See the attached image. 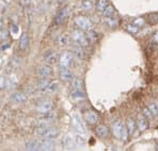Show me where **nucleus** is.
I'll return each instance as SVG.
<instances>
[{"mask_svg":"<svg viewBox=\"0 0 158 151\" xmlns=\"http://www.w3.org/2000/svg\"><path fill=\"white\" fill-rule=\"evenodd\" d=\"M36 134L43 138L55 139L59 136L60 132L57 128L49 126L48 124H43V122H41L39 128L36 129Z\"/></svg>","mask_w":158,"mask_h":151,"instance_id":"f257e3e1","label":"nucleus"},{"mask_svg":"<svg viewBox=\"0 0 158 151\" xmlns=\"http://www.w3.org/2000/svg\"><path fill=\"white\" fill-rule=\"evenodd\" d=\"M112 133L118 139H121V141H127V138L129 136L126 126L122 121H120V120H118V121L112 124Z\"/></svg>","mask_w":158,"mask_h":151,"instance_id":"f03ea898","label":"nucleus"},{"mask_svg":"<svg viewBox=\"0 0 158 151\" xmlns=\"http://www.w3.org/2000/svg\"><path fill=\"white\" fill-rule=\"evenodd\" d=\"M71 38H72V39H73L74 43L79 44V45L82 46V47H85V46H88L90 44L89 41H88V38H87L85 33L81 29L74 30L71 34Z\"/></svg>","mask_w":158,"mask_h":151,"instance_id":"7ed1b4c3","label":"nucleus"},{"mask_svg":"<svg viewBox=\"0 0 158 151\" xmlns=\"http://www.w3.org/2000/svg\"><path fill=\"white\" fill-rule=\"evenodd\" d=\"M75 25L78 27V29H81L82 31H89L93 29V24L89 17L83 15H79L74 20Z\"/></svg>","mask_w":158,"mask_h":151,"instance_id":"20e7f679","label":"nucleus"},{"mask_svg":"<svg viewBox=\"0 0 158 151\" xmlns=\"http://www.w3.org/2000/svg\"><path fill=\"white\" fill-rule=\"evenodd\" d=\"M74 55L71 51H64L59 57V67L60 68H71L73 65Z\"/></svg>","mask_w":158,"mask_h":151,"instance_id":"39448f33","label":"nucleus"},{"mask_svg":"<svg viewBox=\"0 0 158 151\" xmlns=\"http://www.w3.org/2000/svg\"><path fill=\"white\" fill-rule=\"evenodd\" d=\"M72 125H73V128L75 129V131L77 133H80V134H85V127L82 122V119L81 117L76 113H73L72 114Z\"/></svg>","mask_w":158,"mask_h":151,"instance_id":"423d86ee","label":"nucleus"},{"mask_svg":"<svg viewBox=\"0 0 158 151\" xmlns=\"http://www.w3.org/2000/svg\"><path fill=\"white\" fill-rule=\"evenodd\" d=\"M69 6H63L61 10L58 12V14L56 15V18H55V22L56 25H62L64 22L67 19V17L69 16Z\"/></svg>","mask_w":158,"mask_h":151,"instance_id":"0eeeda50","label":"nucleus"},{"mask_svg":"<svg viewBox=\"0 0 158 151\" xmlns=\"http://www.w3.org/2000/svg\"><path fill=\"white\" fill-rule=\"evenodd\" d=\"M43 59H44V62H45L46 64H48V65L52 66V65L59 62V55H58V53L56 52V51L49 50V51H47V52H45Z\"/></svg>","mask_w":158,"mask_h":151,"instance_id":"6e6552de","label":"nucleus"},{"mask_svg":"<svg viewBox=\"0 0 158 151\" xmlns=\"http://www.w3.org/2000/svg\"><path fill=\"white\" fill-rule=\"evenodd\" d=\"M38 75L40 78H50L52 76V68L50 65H41L38 68Z\"/></svg>","mask_w":158,"mask_h":151,"instance_id":"1a4fd4ad","label":"nucleus"},{"mask_svg":"<svg viewBox=\"0 0 158 151\" xmlns=\"http://www.w3.org/2000/svg\"><path fill=\"white\" fill-rule=\"evenodd\" d=\"M52 106H53V103L50 100H43L38 104L36 111L41 114H44V113H47V112H49V111H52Z\"/></svg>","mask_w":158,"mask_h":151,"instance_id":"9d476101","label":"nucleus"},{"mask_svg":"<svg viewBox=\"0 0 158 151\" xmlns=\"http://www.w3.org/2000/svg\"><path fill=\"white\" fill-rule=\"evenodd\" d=\"M56 147V143L55 139H50V138H45L42 141H40V150H44V151H49L53 150Z\"/></svg>","mask_w":158,"mask_h":151,"instance_id":"9b49d317","label":"nucleus"},{"mask_svg":"<svg viewBox=\"0 0 158 151\" xmlns=\"http://www.w3.org/2000/svg\"><path fill=\"white\" fill-rule=\"evenodd\" d=\"M98 114H97L95 111H87V112L85 113V120L88 122V124L90 125H95L98 122Z\"/></svg>","mask_w":158,"mask_h":151,"instance_id":"f8f14e48","label":"nucleus"},{"mask_svg":"<svg viewBox=\"0 0 158 151\" xmlns=\"http://www.w3.org/2000/svg\"><path fill=\"white\" fill-rule=\"evenodd\" d=\"M60 79L64 82H69L72 81V79L74 78V74L71 70V68H60Z\"/></svg>","mask_w":158,"mask_h":151,"instance_id":"ddd939ff","label":"nucleus"},{"mask_svg":"<svg viewBox=\"0 0 158 151\" xmlns=\"http://www.w3.org/2000/svg\"><path fill=\"white\" fill-rule=\"evenodd\" d=\"M26 100H27V96H26V94H24L23 92H15V93H13L12 96H11V101L16 104L24 103Z\"/></svg>","mask_w":158,"mask_h":151,"instance_id":"4468645a","label":"nucleus"},{"mask_svg":"<svg viewBox=\"0 0 158 151\" xmlns=\"http://www.w3.org/2000/svg\"><path fill=\"white\" fill-rule=\"evenodd\" d=\"M95 133H96V135L99 138H106L109 135V130L104 125H98V126L95 128Z\"/></svg>","mask_w":158,"mask_h":151,"instance_id":"2eb2a0df","label":"nucleus"},{"mask_svg":"<svg viewBox=\"0 0 158 151\" xmlns=\"http://www.w3.org/2000/svg\"><path fill=\"white\" fill-rule=\"evenodd\" d=\"M63 145L66 149H73V148L76 146L75 136H73L72 134H67L63 139Z\"/></svg>","mask_w":158,"mask_h":151,"instance_id":"dca6fc26","label":"nucleus"},{"mask_svg":"<svg viewBox=\"0 0 158 151\" xmlns=\"http://www.w3.org/2000/svg\"><path fill=\"white\" fill-rule=\"evenodd\" d=\"M72 52L73 54H75L78 59H83L85 58V51H83V47L80 46L79 44H74V46L72 47Z\"/></svg>","mask_w":158,"mask_h":151,"instance_id":"f3484780","label":"nucleus"},{"mask_svg":"<svg viewBox=\"0 0 158 151\" xmlns=\"http://www.w3.org/2000/svg\"><path fill=\"white\" fill-rule=\"evenodd\" d=\"M29 43H30L29 35H28L27 33H23L22 36H20V38H19L20 50H27L28 47H29Z\"/></svg>","mask_w":158,"mask_h":151,"instance_id":"a211bd4d","label":"nucleus"},{"mask_svg":"<svg viewBox=\"0 0 158 151\" xmlns=\"http://www.w3.org/2000/svg\"><path fill=\"white\" fill-rule=\"evenodd\" d=\"M148 120L146 119L143 115L139 116L138 120H137V128H138L141 132L145 131V130L148 129Z\"/></svg>","mask_w":158,"mask_h":151,"instance_id":"6ab92c4d","label":"nucleus"},{"mask_svg":"<svg viewBox=\"0 0 158 151\" xmlns=\"http://www.w3.org/2000/svg\"><path fill=\"white\" fill-rule=\"evenodd\" d=\"M71 82H72V88H73V90H83V87L85 86H83V82L80 78L74 77Z\"/></svg>","mask_w":158,"mask_h":151,"instance_id":"aec40b11","label":"nucleus"},{"mask_svg":"<svg viewBox=\"0 0 158 151\" xmlns=\"http://www.w3.org/2000/svg\"><path fill=\"white\" fill-rule=\"evenodd\" d=\"M56 117H57V114H56L55 112L49 111V112L43 114V116L41 117V122H43V124H48V122L55 120Z\"/></svg>","mask_w":158,"mask_h":151,"instance_id":"412c9836","label":"nucleus"},{"mask_svg":"<svg viewBox=\"0 0 158 151\" xmlns=\"http://www.w3.org/2000/svg\"><path fill=\"white\" fill-rule=\"evenodd\" d=\"M26 150L29 151H36L40 150V141L35 139H30L26 143Z\"/></svg>","mask_w":158,"mask_h":151,"instance_id":"4be33fe9","label":"nucleus"},{"mask_svg":"<svg viewBox=\"0 0 158 151\" xmlns=\"http://www.w3.org/2000/svg\"><path fill=\"white\" fill-rule=\"evenodd\" d=\"M126 128H127V131H128L129 135H134L135 131L137 130V122L135 121L132 118H128L126 122Z\"/></svg>","mask_w":158,"mask_h":151,"instance_id":"5701e85b","label":"nucleus"},{"mask_svg":"<svg viewBox=\"0 0 158 151\" xmlns=\"http://www.w3.org/2000/svg\"><path fill=\"white\" fill-rule=\"evenodd\" d=\"M71 97L73 100H83V99L87 98V95L83 90H73Z\"/></svg>","mask_w":158,"mask_h":151,"instance_id":"b1692460","label":"nucleus"},{"mask_svg":"<svg viewBox=\"0 0 158 151\" xmlns=\"http://www.w3.org/2000/svg\"><path fill=\"white\" fill-rule=\"evenodd\" d=\"M58 87H59V84H58V82H56V81H50V83L47 85V87L45 88V89L43 90L44 93H55L58 90Z\"/></svg>","mask_w":158,"mask_h":151,"instance_id":"393cba45","label":"nucleus"},{"mask_svg":"<svg viewBox=\"0 0 158 151\" xmlns=\"http://www.w3.org/2000/svg\"><path fill=\"white\" fill-rule=\"evenodd\" d=\"M16 83H17V80H16L15 77H9L6 79V89H13L16 86Z\"/></svg>","mask_w":158,"mask_h":151,"instance_id":"a878e982","label":"nucleus"},{"mask_svg":"<svg viewBox=\"0 0 158 151\" xmlns=\"http://www.w3.org/2000/svg\"><path fill=\"white\" fill-rule=\"evenodd\" d=\"M103 14L105 17H112V16L115 15V9L113 8V6L108 4V6L103 11Z\"/></svg>","mask_w":158,"mask_h":151,"instance_id":"bb28decb","label":"nucleus"},{"mask_svg":"<svg viewBox=\"0 0 158 151\" xmlns=\"http://www.w3.org/2000/svg\"><path fill=\"white\" fill-rule=\"evenodd\" d=\"M10 66L13 69H17L22 66V59L19 57H14L13 59H11L10 61Z\"/></svg>","mask_w":158,"mask_h":151,"instance_id":"cd10ccee","label":"nucleus"},{"mask_svg":"<svg viewBox=\"0 0 158 151\" xmlns=\"http://www.w3.org/2000/svg\"><path fill=\"white\" fill-rule=\"evenodd\" d=\"M49 83H50L49 78H41V80H40L38 83V88L43 92V90L47 87V85L49 84Z\"/></svg>","mask_w":158,"mask_h":151,"instance_id":"c85d7f7f","label":"nucleus"},{"mask_svg":"<svg viewBox=\"0 0 158 151\" xmlns=\"http://www.w3.org/2000/svg\"><path fill=\"white\" fill-rule=\"evenodd\" d=\"M108 4H109L108 0H97V2H96L97 11H99V12H103L107 6H108Z\"/></svg>","mask_w":158,"mask_h":151,"instance_id":"c756f323","label":"nucleus"},{"mask_svg":"<svg viewBox=\"0 0 158 151\" xmlns=\"http://www.w3.org/2000/svg\"><path fill=\"white\" fill-rule=\"evenodd\" d=\"M85 35H87V38L89 41V43H94V42L97 41V34L95 33L92 30H89V31H85Z\"/></svg>","mask_w":158,"mask_h":151,"instance_id":"7c9ffc66","label":"nucleus"},{"mask_svg":"<svg viewBox=\"0 0 158 151\" xmlns=\"http://www.w3.org/2000/svg\"><path fill=\"white\" fill-rule=\"evenodd\" d=\"M106 24L110 28H115V27H118V18H115V16L106 17Z\"/></svg>","mask_w":158,"mask_h":151,"instance_id":"2f4dec72","label":"nucleus"},{"mask_svg":"<svg viewBox=\"0 0 158 151\" xmlns=\"http://www.w3.org/2000/svg\"><path fill=\"white\" fill-rule=\"evenodd\" d=\"M75 143H76V146H83L85 144V135L83 134H80V133H77L75 135Z\"/></svg>","mask_w":158,"mask_h":151,"instance_id":"473e14b6","label":"nucleus"},{"mask_svg":"<svg viewBox=\"0 0 158 151\" xmlns=\"http://www.w3.org/2000/svg\"><path fill=\"white\" fill-rule=\"evenodd\" d=\"M58 43H59L60 46H67L69 44V36L66 35V34H63V35H61L58 39Z\"/></svg>","mask_w":158,"mask_h":151,"instance_id":"72a5a7b5","label":"nucleus"},{"mask_svg":"<svg viewBox=\"0 0 158 151\" xmlns=\"http://www.w3.org/2000/svg\"><path fill=\"white\" fill-rule=\"evenodd\" d=\"M6 39H9V31L6 29L1 28V29H0V41L4 42V41H6Z\"/></svg>","mask_w":158,"mask_h":151,"instance_id":"f704fd0d","label":"nucleus"},{"mask_svg":"<svg viewBox=\"0 0 158 151\" xmlns=\"http://www.w3.org/2000/svg\"><path fill=\"white\" fill-rule=\"evenodd\" d=\"M81 8L83 9V10H91L93 8V3L91 0H83L82 2H81Z\"/></svg>","mask_w":158,"mask_h":151,"instance_id":"c9c22d12","label":"nucleus"},{"mask_svg":"<svg viewBox=\"0 0 158 151\" xmlns=\"http://www.w3.org/2000/svg\"><path fill=\"white\" fill-rule=\"evenodd\" d=\"M143 116L146 118L148 120H152L153 117H154V115H153V113L151 112V110L148 108H144L143 109Z\"/></svg>","mask_w":158,"mask_h":151,"instance_id":"e433bc0d","label":"nucleus"},{"mask_svg":"<svg viewBox=\"0 0 158 151\" xmlns=\"http://www.w3.org/2000/svg\"><path fill=\"white\" fill-rule=\"evenodd\" d=\"M127 31L131 34H136L139 32V27H137L136 25H128L127 26Z\"/></svg>","mask_w":158,"mask_h":151,"instance_id":"4c0bfd02","label":"nucleus"},{"mask_svg":"<svg viewBox=\"0 0 158 151\" xmlns=\"http://www.w3.org/2000/svg\"><path fill=\"white\" fill-rule=\"evenodd\" d=\"M148 109L151 110V112L153 113L154 116H158V104H155V103H151L148 105Z\"/></svg>","mask_w":158,"mask_h":151,"instance_id":"58836bf2","label":"nucleus"},{"mask_svg":"<svg viewBox=\"0 0 158 151\" xmlns=\"http://www.w3.org/2000/svg\"><path fill=\"white\" fill-rule=\"evenodd\" d=\"M6 79L3 76H0V90L6 88Z\"/></svg>","mask_w":158,"mask_h":151,"instance_id":"ea45409f","label":"nucleus"},{"mask_svg":"<svg viewBox=\"0 0 158 151\" xmlns=\"http://www.w3.org/2000/svg\"><path fill=\"white\" fill-rule=\"evenodd\" d=\"M144 24H145V22L143 18H137V19L134 22V25H136L137 27H141V26H143Z\"/></svg>","mask_w":158,"mask_h":151,"instance_id":"a19ab883","label":"nucleus"},{"mask_svg":"<svg viewBox=\"0 0 158 151\" xmlns=\"http://www.w3.org/2000/svg\"><path fill=\"white\" fill-rule=\"evenodd\" d=\"M19 3L24 8H28L30 6V3H31V0H19Z\"/></svg>","mask_w":158,"mask_h":151,"instance_id":"79ce46f5","label":"nucleus"},{"mask_svg":"<svg viewBox=\"0 0 158 151\" xmlns=\"http://www.w3.org/2000/svg\"><path fill=\"white\" fill-rule=\"evenodd\" d=\"M153 38H154V41L156 42V43H158V32H156V33L154 34V36H153Z\"/></svg>","mask_w":158,"mask_h":151,"instance_id":"37998d69","label":"nucleus"},{"mask_svg":"<svg viewBox=\"0 0 158 151\" xmlns=\"http://www.w3.org/2000/svg\"><path fill=\"white\" fill-rule=\"evenodd\" d=\"M2 26H3V18H2V16L0 15V29L2 28Z\"/></svg>","mask_w":158,"mask_h":151,"instance_id":"c03bdc74","label":"nucleus"},{"mask_svg":"<svg viewBox=\"0 0 158 151\" xmlns=\"http://www.w3.org/2000/svg\"><path fill=\"white\" fill-rule=\"evenodd\" d=\"M59 2H64V1H66V0H58Z\"/></svg>","mask_w":158,"mask_h":151,"instance_id":"a18cd8bd","label":"nucleus"},{"mask_svg":"<svg viewBox=\"0 0 158 151\" xmlns=\"http://www.w3.org/2000/svg\"><path fill=\"white\" fill-rule=\"evenodd\" d=\"M0 52H1V49H0Z\"/></svg>","mask_w":158,"mask_h":151,"instance_id":"49530a36","label":"nucleus"}]
</instances>
